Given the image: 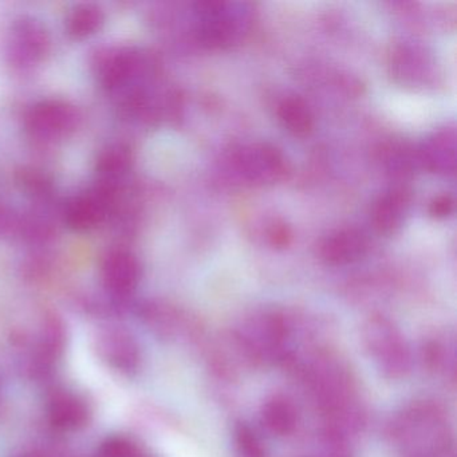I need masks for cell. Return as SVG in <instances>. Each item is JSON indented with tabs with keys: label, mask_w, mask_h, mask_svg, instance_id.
Listing matches in <instances>:
<instances>
[{
	"label": "cell",
	"mask_w": 457,
	"mask_h": 457,
	"mask_svg": "<svg viewBox=\"0 0 457 457\" xmlns=\"http://www.w3.org/2000/svg\"><path fill=\"white\" fill-rule=\"evenodd\" d=\"M389 436L403 457L453 452L448 416L433 403H416L395 414L389 424Z\"/></svg>",
	"instance_id": "6da1fadb"
},
{
	"label": "cell",
	"mask_w": 457,
	"mask_h": 457,
	"mask_svg": "<svg viewBox=\"0 0 457 457\" xmlns=\"http://www.w3.org/2000/svg\"><path fill=\"white\" fill-rule=\"evenodd\" d=\"M231 336L240 357L253 363H283L290 353V328L280 315H253L234 328Z\"/></svg>",
	"instance_id": "7a4b0ae2"
},
{
	"label": "cell",
	"mask_w": 457,
	"mask_h": 457,
	"mask_svg": "<svg viewBox=\"0 0 457 457\" xmlns=\"http://www.w3.org/2000/svg\"><path fill=\"white\" fill-rule=\"evenodd\" d=\"M362 345L382 376L403 378L411 371V354L408 342L386 318H370L363 326Z\"/></svg>",
	"instance_id": "3957f363"
},
{
	"label": "cell",
	"mask_w": 457,
	"mask_h": 457,
	"mask_svg": "<svg viewBox=\"0 0 457 457\" xmlns=\"http://www.w3.org/2000/svg\"><path fill=\"white\" fill-rule=\"evenodd\" d=\"M197 34L210 47H228L237 44L250 29L251 15L245 4L229 2H203L197 4Z\"/></svg>",
	"instance_id": "277c9868"
},
{
	"label": "cell",
	"mask_w": 457,
	"mask_h": 457,
	"mask_svg": "<svg viewBox=\"0 0 457 457\" xmlns=\"http://www.w3.org/2000/svg\"><path fill=\"white\" fill-rule=\"evenodd\" d=\"M237 162L245 178L255 184H274L287 173L285 157L269 144H256L242 149Z\"/></svg>",
	"instance_id": "5b68a950"
},
{
	"label": "cell",
	"mask_w": 457,
	"mask_h": 457,
	"mask_svg": "<svg viewBox=\"0 0 457 457\" xmlns=\"http://www.w3.org/2000/svg\"><path fill=\"white\" fill-rule=\"evenodd\" d=\"M368 250L365 235L354 228L341 229L326 237L320 256L331 266H345L362 258Z\"/></svg>",
	"instance_id": "8992f818"
},
{
	"label": "cell",
	"mask_w": 457,
	"mask_h": 457,
	"mask_svg": "<svg viewBox=\"0 0 457 457\" xmlns=\"http://www.w3.org/2000/svg\"><path fill=\"white\" fill-rule=\"evenodd\" d=\"M411 199V192L406 188L392 189L382 195L371 213V220L377 231L385 235L395 234L405 221Z\"/></svg>",
	"instance_id": "52a82bcc"
},
{
	"label": "cell",
	"mask_w": 457,
	"mask_h": 457,
	"mask_svg": "<svg viewBox=\"0 0 457 457\" xmlns=\"http://www.w3.org/2000/svg\"><path fill=\"white\" fill-rule=\"evenodd\" d=\"M299 413L293 400L283 395L267 398L261 408V422L274 436H288L298 427Z\"/></svg>",
	"instance_id": "ba28073f"
},
{
	"label": "cell",
	"mask_w": 457,
	"mask_h": 457,
	"mask_svg": "<svg viewBox=\"0 0 457 457\" xmlns=\"http://www.w3.org/2000/svg\"><path fill=\"white\" fill-rule=\"evenodd\" d=\"M89 408L84 398L71 392L54 393L49 401V419L60 429H77L87 424Z\"/></svg>",
	"instance_id": "9c48e42d"
},
{
	"label": "cell",
	"mask_w": 457,
	"mask_h": 457,
	"mask_svg": "<svg viewBox=\"0 0 457 457\" xmlns=\"http://www.w3.org/2000/svg\"><path fill=\"white\" fill-rule=\"evenodd\" d=\"M101 353L114 368L122 371L135 370L140 362L137 342L125 331H109L101 337Z\"/></svg>",
	"instance_id": "30bf717a"
},
{
	"label": "cell",
	"mask_w": 457,
	"mask_h": 457,
	"mask_svg": "<svg viewBox=\"0 0 457 457\" xmlns=\"http://www.w3.org/2000/svg\"><path fill=\"white\" fill-rule=\"evenodd\" d=\"M140 279L137 262L129 255L112 256L105 267L106 286L119 295L132 293Z\"/></svg>",
	"instance_id": "8fae6325"
},
{
	"label": "cell",
	"mask_w": 457,
	"mask_h": 457,
	"mask_svg": "<svg viewBox=\"0 0 457 457\" xmlns=\"http://www.w3.org/2000/svg\"><path fill=\"white\" fill-rule=\"evenodd\" d=\"M424 162L438 173H452L456 164V136L454 130H443L430 138L422 152Z\"/></svg>",
	"instance_id": "7c38bea8"
},
{
	"label": "cell",
	"mask_w": 457,
	"mask_h": 457,
	"mask_svg": "<svg viewBox=\"0 0 457 457\" xmlns=\"http://www.w3.org/2000/svg\"><path fill=\"white\" fill-rule=\"evenodd\" d=\"M283 127L294 136L309 135L314 128V116L312 109L299 97H287L280 103L278 109Z\"/></svg>",
	"instance_id": "4fadbf2b"
},
{
	"label": "cell",
	"mask_w": 457,
	"mask_h": 457,
	"mask_svg": "<svg viewBox=\"0 0 457 457\" xmlns=\"http://www.w3.org/2000/svg\"><path fill=\"white\" fill-rule=\"evenodd\" d=\"M454 338L448 334L435 337L429 339L424 347V360L428 366L437 374L444 377H454Z\"/></svg>",
	"instance_id": "5bb4252c"
},
{
	"label": "cell",
	"mask_w": 457,
	"mask_h": 457,
	"mask_svg": "<svg viewBox=\"0 0 457 457\" xmlns=\"http://www.w3.org/2000/svg\"><path fill=\"white\" fill-rule=\"evenodd\" d=\"M235 446L239 457H266V449L250 425L240 422L234 429Z\"/></svg>",
	"instance_id": "9a60e30c"
},
{
	"label": "cell",
	"mask_w": 457,
	"mask_h": 457,
	"mask_svg": "<svg viewBox=\"0 0 457 457\" xmlns=\"http://www.w3.org/2000/svg\"><path fill=\"white\" fill-rule=\"evenodd\" d=\"M103 457H141L135 444L125 438H111L101 449Z\"/></svg>",
	"instance_id": "2e32d148"
},
{
	"label": "cell",
	"mask_w": 457,
	"mask_h": 457,
	"mask_svg": "<svg viewBox=\"0 0 457 457\" xmlns=\"http://www.w3.org/2000/svg\"><path fill=\"white\" fill-rule=\"evenodd\" d=\"M454 202L449 195H440L433 199L429 205V212L433 218H446L453 212Z\"/></svg>",
	"instance_id": "e0dca14e"
},
{
	"label": "cell",
	"mask_w": 457,
	"mask_h": 457,
	"mask_svg": "<svg viewBox=\"0 0 457 457\" xmlns=\"http://www.w3.org/2000/svg\"><path fill=\"white\" fill-rule=\"evenodd\" d=\"M270 240L275 247H286L290 243L291 232L285 223L272 224L271 229L269 232Z\"/></svg>",
	"instance_id": "ac0fdd59"
},
{
	"label": "cell",
	"mask_w": 457,
	"mask_h": 457,
	"mask_svg": "<svg viewBox=\"0 0 457 457\" xmlns=\"http://www.w3.org/2000/svg\"><path fill=\"white\" fill-rule=\"evenodd\" d=\"M428 457H453V452H449V453L437 454V456H428Z\"/></svg>",
	"instance_id": "d6986e66"
},
{
	"label": "cell",
	"mask_w": 457,
	"mask_h": 457,
	"mask_svg": "<svg viewBox=\"0 0 457 457\" xmlns=\"http://www.w3.org/2000/svg\"><path fill=\"white\" fill-rule=\"evenodd\" d=\"M15 457H38V456H36V454H33V453H23V454H20V456H15Z\"/></svg>",
	"instance_id": "ffe728a7"
},
{
	"label": "cell",
	"mask_w": 457,
	"mask_h": 457,
	"mask_svg": "<svg viewBox=\"0 0 457 457\" xmlns=\"http://www.w3.org/2000/svg\"><path fill=\"white\" fill-rule=\"evenodd\" d=\"M141 457H143V456H141Z\"/></svg>",
	"instance_id": "44dd1931"
}]
</instances>
